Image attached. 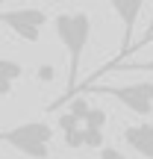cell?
I'll return each mask as SVG.
<instances>
[{
    "label": "cell",
    "mask_w": 153,
    "mask_h": 159,
    "mask_svg": "<svg viewBox=\"0 0 153 159\" xmlns=\"http://www.w3.org/2000/svg\"><path fill=\"white\" fill-rule=\"evenodd\" d=\"M112 71H147V74H153V59H147V62H106L85 80V83H97L100 74H112Z\"/></svg>",
    "instance_id": "obj_8"
},
{
    "label": "cell",
    "mask_w": 153,
    "mask_h": 159,
    "mask_svg": "<svg viewBox=\"0 0 153 159\" xmlns=\"http://www.w3.org/2000/svg\"><path fill=\"white\" fill-rule=\"evenodd\" d=\"M83 127H88V130H103V127H106V112L97 109V106H91V112H88V118H85Z\"/></svg>",
    "instance_id": "obj_9"
},
{
    "label": "cell",
    "mask_w": 153,
    "mask_h": 159,
    "mask_svg": "<svg viewBox=\"0 0 153 159\" xmlns=\"http://www.w3.org/2000/svg\"><path fill=\"white\" fill-rule=\"evenodd\" d=\"M150 39H153V21L147 24V30H144V39H142V41H136V44L130 47V53H133V50H142V47H147V44H150ZM130 53H127V56H121V59H115V62H127V59H130Z\"/></svg>",
    "instance_id": "obj_12"
},
{
    "label": "cell",
    "mask_w": 153,
    "mask_h": 159,
    "mask_svg": "<svg viewBox=\"0 0 153 159\" xmlns=\"http://www.w3.org/2000/svg\"><path fill=\"white\" fill-rule=\"evenodd\" d=\"M68 103H71V115H74L77 121H83V124H85V118H88L91 106L83 100V97H74V100H68Z\"/></svg>",
    "instance_id": "obj_10"
},
{
    "label": "cell",
    "mask_w": 153,
    "mask_h": 159,
    "mask_svg": "<svg viewBox=\"0 0 153 159\" xmlns=\"http://www.w3.org/2000/svg\"><path fill=\"white\" fill-rule=\"evenodd\" d=\"M121 139H124L136 153H142L144 159H153V124H150V121L127 124L124 133H121Z\"/></svg>",
    "instance_id": "obj_6"
},
{
    "label": "cell",
    "mask_w": 153,
    "mask_h": 159,
    "mask_svg": "<svg viewBox=\"0 0 153 159\" xmlns=\"http://www.w3.org/2000/svg\"><path fill=\"white\" fill-rule=\"evenodd\" d=\"M3 3H6V0H0V6H3Z\"/></svg>",
    "instance_id": "obj_14"
},
{
    "label": "cell",
    "mask_w": 153,
    "mask_h": 159,
    "mask_svg": "<svg viewBox=\"0 0 153 159\" xmlns=\"http://www.w3.org/2000/svg\"><path fill=\"white\" fill-rule=\"evenodd\" d=\"M21 77H24V65L18 59H3L0 56V97H9Z\"/></svg>",
    "instance_id": "obj_7"
},
{
    "label": "cell",
    "mask_w": 153,
    "mask_h": 159,
    "mask_svg": "<svg viewBox=\"0 0 153 159\" xmlns=\"http://www.w3.org/2000/svg\"><path fill=\"white\" fill-rule=\"evenodd\" d=\"M97 159H127V153H121L118 148H103L97 153Z\"/></svg>",
    "instance_id": "obj_13"
},
{
    "label": "cell",
    "mask_w": 153,
    "mask_h": 159,
    "mask_svg": "<svg viewBox=\"0 0 153 159\" xmlns=\"http://www.w3.org/2000/svg\"><path fill=\"white\" fill-rule=\"evenodd\" d=\"M0 24H6V27H9L21 41L35 44V41L41 39L44 24H47V12H44V9H35V6H33V9H29V6H24V9L0 12Z\"/></svg>",
    "instance_id": "obj_4"
},
{
    "label": "cell",
    "mask_w": 153,
    "mask_h": 159,
    "mask_svg": "<svg viewBox=\"0 0 153 159\" xmlns=\"http://www.w3.org/2000/svg\"><path fill=\"white\" fill-rule=\"evenodd\" d=\"M77 91L109 94V97H115L121 106H127L130 112L142 115V118H147L153 112V83H133V85H100V83H94V85H79ZM74 97H71V100H74Z\"/></svg>",
    "instance_id": "obj_3"
},
{
    "label": "cell",
    "mask_w": 153,
    "mask_h": 159,
    "mask_svg": "<svg viewBox=\"0 0 153 159\" xmlns=\"http://www.w3.org/2000/svg\"><path fill=\"white\" fill-rule=\"evenodd\" d=\"M109 3H112L115 15H118L121 27H124V50H121V56H127V53H130V39H133V33H136V21H138V15H142L144 0H109Z\"/></svg>",
    "instance_id": "obj_5"
},
{
    "label": "cell",
    "mask_w": 153,
    "mask_h": 159,
    "mask_svg": "<svg viewBox=\"0 0 153 159\" xmlns=\"http://www.w3.org/2000/svg\"><path fill=\"white\" fill-rule=\"evenodd\" d=\"M50 142L53 127L44 121H27L12 130H0V144H9L29 159H50Z\"/></svg>",
    "instance_id": "obj_2"
},
{
    "label": "cell",
    "mask_w": 153,
    "mask_h": 159,
    "mask_svg": "<svg viewBox=\"0 0 153 159\" xmlns=\"http://www.w3.org/2000/svg\"><path fill=\"white\" fill-rule=\"evenodd\" d=\"M53 30H56V39L65 47V56H68V91H65V97L53 100L50 109H56V106H62V103H68L74 97V91L79 85L77 74H79V62H83V53H85L88 39H91V18L85 12H62L53 21Z\"/></svg>",
    "instance_id": "obj_1"
},
{
    "label": "cell",
    "mask_w": 153,
    "mask_h": 159,
    "mask_svg": "<svg viewBox=\"0 0 153 159\" xmlns=\"http://www.w3.org/2000/svg\"><path fill=\"white\" fill-rule=\"evenodd\" d=\"M150 41H153V39H150Z\"/></svg>",
    "instance_id": "obj_15"
},
{
    "label": "cell",
    "mask_w": 153,
    "mask_h": 159,
    "mask_svg": "<svg viewBox=\"0 0 153 159\" xmlns=\"http://www.w3.org/2000/svg\"><path fill=\"white\" fill-rule=\"evenodd\" d=\"M83 136H85V148L103 150V130H88V127H83Z\"/></svg>",
    "instance_id": "obj_11"
}]
</instances>
